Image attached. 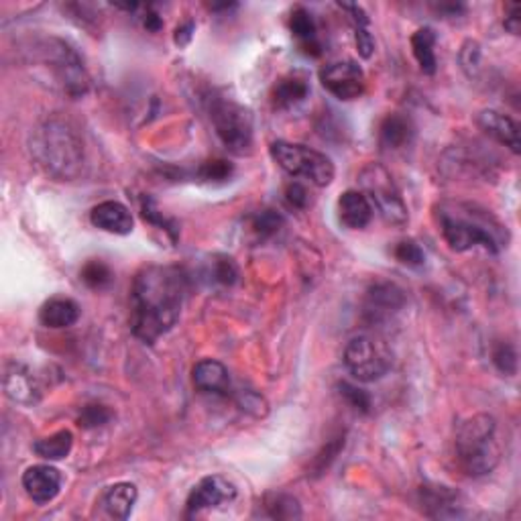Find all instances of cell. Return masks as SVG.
<instances>
[{"instance_id": "obj_7", "label": "cell", "mask_w": 521, "mask_h": 521, "mask_svg": "<svg viewBox=\"0 0 521 521\" xmlns=\"http://www.w3.org/2000/svg\"><path fill=\"white\" fill-rule=\"evenodd\" d=\"M358 181L363 186V194L375 206L385 222L404 227L407 222V206L402 198L397 183L381 163H367L358 173Z\"/></svg>"}, {"instance_id": "obj_20", "label": "cell", "mask_w": 521, "mask_h": 521, "mask_svg": "<svg viewBox=\"0 0 521 521\" xmlns=\"http://www.w3.org/2000/svg\"><path fill=\"white\" fill-rule=\"evenodd\" d=\"M290 31H292V35L300 42L303 53L312 55V58H318V55L322 53V45H320L318 42L316 21L314 17H312V13L303 9V6H298V9L292 11Z\"/></svg>"}, {"instance_id": "obj_19", "label": "cell", "mask_w": 521, "mask_h": 521, "mask_svg": "<svg viewBox=\"0 0 521 521\" xmlns=\"http://www.w3.org/2000/svg\"><path fill=\"white\" fill-rule=\"evenodd\" d=\"M339 219L347 228H365L373 219V206L363 191L349 190L339 198Z\"/></svg>"}, {"instance_id": "obj_23", "label": "cell", "mask_w": 521, "mask_h": 521, "mask_svg": "<svg viewBox=\"0 0 521 521\" xmlns=\"http://www.w3.org/2000/svg\"><path fill=\"white\" fill-rule=\"evenodd\" d=\"M308 94H310L308 79L302 74H290V76H284L274 86V94H271V98H274L275 108L285 110V108L298 107L300 102L308 98Z\"/></svg>"}, {"instance_id": "obj_16", "label": "cell", "mask_w": 521, "mask_h": 521, "mask_svg": "<svg viewBox=\"0 0 521 521\" xmlns=\"http://www.w3.org/2000/svg\"><path fill=\"white\" fill-rule=\"evenodd\" d=\"M420 503L430 517H461L459 493L444 485H423L420 488Z\"/></svg>"}, {"instance_id": "obj_4", "label": "cell", "mask_w": 521, "mask_h": 521, "mask_svg": "<svg viewBox=\"0 0 521 521\" xmlns=\"http://www.w3.org/2000/svg\"><path fill=\"white\" fill-rule=\"evenodd\" d=\"M459 206L464 214L459 212V208L456 214L446 208L438 214L440 230L452 251L464 253L475 247H483L488 253H499L501 247L507 245V238H503V227L491 214L472 206Z\"/></svg>"}, {"instance_id": "obj_41", "label": "cell", "mask_w": 521, "mask_h": 521, "mask_svg": "<svg viewBox=\"0 0 521 521\" xmlns=\"http://www.w3.org/2000/svg\"><path fill=\"white\" fill-rule=\"evenodd\" d=\"M479 45L475 42H467L462 47V53H461V61H462V68L470 71V68H479Z\"/></svg>"}, {"instance_id": "obj_43", "label": "cell", "mask_w": 521, "mask_h": 521, "mask_svg": "<svg viewBox=\"0 0 521 521\" xmlns=\"http://www.w3.org/2000/svg\"><path fill=\"white\" fill-rule=\"evenodd\" d=\"M143 27H145L147 31H151V33H157V31H162L163 21L155 11L147 9V13L143 14Z\"/></svg>"}, {"instance_id": "obj_15", "label": "cell", "mask_w": 521, "mask_h": 521, "mask_svg": "<svg viewBox=\"0 0 521 521\" xmlns=\"http://www.w3.org/2000/svg\"><path fill=\"white\" fill-rule=\"evenodd\" d=\"M477 125L488 137L501 143L503 147H507L513 155H519V125L511 116L503 115L499 110H483L477 116Z\"/></svg>"}, {"instance_id": "obj_6", "label": "cell", "mask_w": 521, "mask_h": 521, "mask_svg": "<svg viewBox=\"0 0 521 521\" xmlns=\"http://www.w3.org/2000/svg\"><path fill=\"white\" fill-rule=\"evenodd\" d=\"M271 157L274 162L282 167L285 173H290L292 178H302L314 183L318 188L330 186L334 180V163L332 159L320 154V151L298 145V143H287L277 141L271 145Z\"/></svg>"}, {"instance_id": "obj_24", "label": "cell", "mask_w": 521, "mask_h": 521, "mask_svg": "<svg viewBox=\"0 0 521 521\" xmlns=\"http://www.w3.org/2000/svg\"><path fill=\"white\" fill-rule=\"evenodd\" d=\"M414 137V126L404 115H387L379 126V141L387 149H402Z\"/></svg>"}, {"instance_id": "obj_28", "label": "cell", "mask_w": 521, "mask_h": 521, "mask_svg": "<svg viewBox=\"0 0 521 521\" xmlns=\"http://www.w3.org/2000/svg\"><path fill=\"white\" fill-rule=\"evenodd\" d=\"M263 507L267 511V517L271 519H300L302 507L295 497L287 493H269L263 499Z\"/></svg>"}, {"instance_id": "obj_17", "label": "cell", "mask_w": 521, "mask_h": 521, "mask_svg": "<svg viewBox=\"0 0 521 521\" xmlns=\"http://www.w3.org/2000/svg\"><path fill=\"white\" fill-rule=\"evenodd\" d=\"M191 379H194V385L202 394H212L220 397L230 395V375L228 368L224 367L220 360H200L194 367V371H191Z\"/></svg>"}, {"instance_id": "obj_26", "label": "cell", "mask_w": 521, "mask_h": 521, "mask_svg": "<svg viewBox=\"0 0 521 521\" xmlns=\"http://www.w3.org/2000/svg\"><path fill=\"white\" fill-rule=\"evenodd\" d=\"M74 446V434L70 430H60L51 436L39 438L33 444V452L43 461H61L71 452Z\"/></svg>"}, {"instance_id": "obj_40", "label": "cell", "mask_w": 521, "mask_h": 521, "mask_svg": "<svg viewBox=\"0 0 521 521\" xmlns=\"http://www.w3.org/2000/svg\"><path fill=\"white\" fill-rule=\"evenodd\" d=\"M285 202L295 210H306L310 204V191L300 181H292L285 186Z\"/></svg>"}, {"instance_id": "obj_11", "label": "cell", "mask_w": 521, "mask_h": 521, "mask_svg": "<svg viewBox=\"0 0 521 521\" xmlns=\"http://www.w3.org/2000/svg\"><path fill=\"white\" fill-rule=\"evenodd\" d=\"M405 306V293L395 284L383 282L367 290L363 303V318L367 324L381 326L394 320Z\"/></svg>"}, {"instance_id": "obj_2", "label": "cell", "mask_w": 521, "mask_h": 521, "mask_svg": "<svg viewBox=\"0 0 521 521\" xmlns=\"http://www.w3.org/2000/svg\"><path fill=\"white\" fill-rule=\"evenodd\" d=\"M31 154L53 180L71 181L82 175L86 149L82 135L63 116H47L31 135Z\"/></svg>"}, {"instance_id": "obj_25", "label": "cell", "mask_w": 521, "mask_h": 521, "mask_svg": "<svg viewBox=\"0 0 521 521\" xmlns=\"http://www.w3.org/2000/svg\"><path fill=\"white\" fill-rule=\"evenodd\" d=\"M434 43H436V33L434 29L423 27L418 29L412 35V51L415 61L420 63V70L423 74H436L438 61H436V53H434Z\"/></svg>"}, {"instance_id": "obj_33", "label": "cell", "mask_w": 521, "mask_h": 521, "mask_svg": "<svg viewBox=\"0 0 521 521\" xmlns=\"http://www.w3.org/2000/svg\"><path fill=\"white\" fill-rule=\"evenodd\" d=\"M284 228V216L275 210H263L253 219V230L256 237L269 238Z\"/></svg>"}, {"instance_id": "obj_18", "label": "cell", "mask_w": 521, "mask_h": 521, "mask_svg": "<svg viewBox=\"0 0 521 521\" xmlns=\"http://www.w3.org/2000/svg\"><path fill=\"white\" fill-rule=\"evenodd\" d=\"M90 222L96 228L112 232V235H128L133 230V214L125 204L108 200L92 208Z\"/></svg>"}, {"instance_id": "obj_37", "label": "cell", "mask_w": 521, "mask_h": 521, "mask_svg": "<svg viewBox=\"0 0 521 521\" xmlns=\"http://www.w3.org/2000/svg\"><path fill=\"white\" fill-rule=\"evenodd\" d=\"M342 448H344V436H336L330 440V442H326L322 451L318 452L314 462H312V470H314V475H324V472L330 469V464L334 462L336 456L340 454Z\"/></svg>"}, {"instance_id": "obj_36", "label": "cell", "mask_w": 521, "mask_h": 521, "mask_svg": "<svg viewBox=\"0 0 521 521\" xmlns=\"http://www.w3.org/2000/svg\"><path fill=\"white\" fill-rule=\"evenodd\" d=\"M493 365L499 368V373L513 377L517 373V350L509 342H499L493 349Z\"/></svg>"}, {"instance_id": "obj_32", "label": "cell", "mask_w": 521, "mask_h": 521, "mask_svg": "<svg viewBox=\"0 0 521 521\" xmlns=\"http://www.w3.org/2000/svg\"><path fill=\"white\" fill-rule=\"evenodd\" d=\"M339 391H340V395L344 397V402H347L355 412H358V414H368V412H371L373 399H371V395L367 394L365 389H360V387H357V385H352V383L342 381V383H339Z\"/></svg>"}, {"instance_id": "obj_5", "label": "cell", "mask_w": 521, "mask_h": 521, "mask_svg": "<svg viewBox=\"0 0 521 521\" xmlns=\"http://www.w3.org/2000/svg\"><path fill=\"white\" fill-rule=\"evenodd\" d=\"M208 116L222 145L237 155L247 154L253 145V116L245 107L227 96L210 92L204 98Z\"/></svg>"}, {"instance_id": "obj_42", "label": "cell", "mask_w": 521, "mask_h": 521, "mask_svg": "<svg viewBox=\"0 0 521 521\" xmlns=\"http://www.w3.org/2000/svg\"><path fill=\"white\" fill-rule=\"evenodd\" d=\"M521 6L519 5H509V11L505 14V29L509 31L513 35H519V21H521Z\"/></svg>"}, {"instance_id": "obj_27", "label": "cell", "mask_w": 521, "mask_h": 521, "mask_svg": "<svg viewBox=\"0 0 521 521\" xmlns=\"http://www.w3.org/2000/svg\"><path fill=\"white\" fill-rule=\"evenodd\" d=\"M342 11L350 13V21H352V29H355V43H357V51L363 60H368L375 51V39L368 31V17L367 13L360 9L358 5H340Z\"/></svg>"}, {"instance_id": "obj_30", "label": "cell", "mask_w": 521, "mask_h": 521, "mask_svg": "<svg viewBox=\"0 0 521 521\" xmlns=\"http://www.w3.org/2000/svg\"><path fill=\"white\" fill-rule=\"evenodd\" d=\"M141 214H143V219H145L149 224H154V227L165 230L167 235L172 237V240L178 238V232H180L178 224H175V222L170 220V219H165L163 212L157 208L154 198L143 196V200H141Z\"/></svg>"}, {"instance_id": "obj_1", "label": "cell", "mask_w": 521, "mask_h": 521, "mask_svg": "<svg viewBox=\"0 0 521 521\" xmlns=\"http://www.w3.org/2000/svg\"><path fill=\"white\" fill-rule=\"evenodd\" d=\"M190 279L173 265L143 267L133 282L131 330L139 340L154 344L178 324Z\"/></svg>"}, {"instance_id": "obj_29", "label": "cell", "mask_w": 521, "mask_h": 521, "mask_svg": "<svg viewBox=\"0 0 521 521\" xmlns=\"http://www.w3.org/2000/svg\"><path fill=\"white\" fill-rule=\"evenodd\" d=\"M208 275L214 284H219L222 287H232L240 277V271L238 265L235 263V259H230L227 255H216L210 271H208Z\"/></svg>"}, {"instance_id": "obj_21", "label": "cell", "mask_w": 521, "mask_h": 521, "mask_svg": "<svg viewBox=\"0 0 521 521\" xmlns=\"http://www.w3.org/2000/svg\"><path fill=\"white\" fill-rule=\"evenodd\" d=\"M78 320H79V306L70 298H53L50 302H45L42 310H39V322L45 328H53V330L74 326Z\"/></svg>"}, {"instance_id": "obj_38", "label": "cell", "mask_w": 521, "mask_h": 521, "mask_svg": "<svg viewBox=\"0 0 521 521\" xmlns=\"http://www.w3.org/2000/svg\"><path fill=\"white\" fill-rule=\"evenodd\" d=\"M394 255L399 263H404V265L414 269H418L426 263V255H423L422 247L418 243H414V240H402V243H397V247L394 248Z\"/></svg>"}, {"instance_id": "obj_12", "label": "cell", "mask_w": 521, "mask_h": 521, "mask_svg": "<svg viewBox=\"0 0 521 521\" xmlns=\"http://www.w3.org/2000/svg\"><path fill=\"white\" fill-rule=\"evenodd\" d=\"M237 499V487L230 483L227 477L210 475L204 477L200 483L191 488L186 501L188 516H198L200 511L219 507V505L230 503Z\"/></svg>"}, {"instance_id": "obj_13", "label": "cell", "mask_w": 521, "mask_h": 521, "mask_svg": "<svg viewBox=\"0 0 521 521\" xmlns=\"http://www.w3.org/2000/svg\"><path fill=\"white\" fill-rule=\"evenodd\" d=\"M5 395L19 405H35L42 399V387L35 375L23 363H9L5 367L3 377Z\"/></svg>"}, {"instance_id": "obj_35", "label": "cell", "mask_w": 521, "mask_h": 521, "mask_svg": "<svg viewBox=\"0 0 521 521\" xmlns=\"http://www.w3.org/2000/svg\"><path fill=\"white\" fill-rule=\"evenodd\" d=\"M237 404H238L240 410L251 414L253 418H265V415L269 414L267 399L263 397L261 394H256V391H251V389L238 391Z\"/></svg>"}, {"instance_id": "obj_44", "label": "cell", "mask_w": 521, "mask_h": 521, "mask_svg": "<svg viewBox=\"0 0 521 521\" xmlns=\"http://www.w3.org/2000/svg\"><path fill=\"white\" fill-rule=\"evenodd\" d=\"M191 33H194V23L188 21L186 25H181V27H178V31H175V43H178L180 47L188 45L190 39H191Z\"/></svg>"}, {"instance_id": "obj_9", "label": "cell", "mask_w": 521, "mask_h": 521, "mask_svg": "<svg viewBox=\"0 0 521 521\" xmlns=\"http://www.w3.org/2000/svg\"><path fill=\"white\" fill-rule=\"evenodd\" d=\"M47 58H50V68L58 78V84L63 88V92L74 96H84L90 86V78L84 68V61L71 45L61 39H50L45 45Z\"/></svg>"}, {"instance_id": "obj_8", "label": "cell", "mask_w": 521, "mask_h": 521, "mask_svg": "<svg viewBox=\"0 0 521 521\" xmlns=\"http://www.w3.org/2000/svg\"><path fill=\"white\" fill-rule=\"evenodd\" d=\"M391 363L394 358L389 349L373 336H355L344 349V367L360 383L383 379L389 373Z\"/></svg>"}, {"instance_id": "obj_34", "label": "cell", "mask_w": 521, "mask_h": 521, "mask_svg": "<svg viewBox=\"0 0 521 521\" xmlns=\"http://www.w3.org/2000/svg\"><path fill=\"white\" fill-rule=\"evenodd\" d=\"M112 420V412L107 405L102 404H88L82 407V414H79L78 423L86 430L100 428L104 423H108Z\"/></svg>"}, {"instance_id": "obj_3", "label": "cell", "mask_w": 521, "mask_h": 521, "mask_svg": "<svg viewBox=\"0 0 521 521\" xmlns=\"http://www.w3.org/2000/svg\"><path fill=\"white\" fill-rule=\"evenodd\" d=\"M456 459L469 477H485L501 461V442L497 420L488 414H477L464 420L456 430Z\"/></svg>"}, {"instance_id": "obj_39", "label": "cell", "mask_w": 521, "mask_h": 521, "mask_svg": "<svg viewBox=\"0 0 521 521\" xmlns=\"http://www.w3.org/2000/svg\"><path fill=\"white\" fill-rule=\"evenodd\" d=\"M232 172H235V167L227 159H208V162L200 165L198 175L204 181H227Z\"/></svg>"}, {"instance_id": "obj_14", "label": "cell", "mask_w": 521, "mask_h": 521, "mask_svg": "<svg viewBox=\"0 0 521 521\" xmlns=\"http://www.w3.org/2000/svg\"><path fill=\"white\" fill-rule=\"evenodd\" d=\"M23 488L37 505L50 503L61 488V472L50 464H35L23 472Z\"/></svg>"}, {"instance_id": "obj_22", "label": "cell", "mask_w": 521, "mask_h": 521, "mask_svg": "<svg viewBox=\"0 0 521 521\" xmlns=\"http://www.w3.org/2000/svg\"><path fill=\"white\" fill-rule=\"evenodd\" d=\"M139 491L133 483H116L108 487L102 495V505L110 517L126 519L137 503Z\"/></svg>"}, {"instance_id": "obj_10", "label": "cell", "mask_w": 521, "mask_h": 521, "mask_svg": "<svg viewBox=\"0 0 521 521\" xmlns=\"http://www.w3.org/2000/svg\"><path fill=\"white\" fill-rule=\"evenodd\" d=\"M320 82L339 100H357L365 94V71L355 61H334L320 70Z\"/></svg>"}, {"instance_id": "obj_31", "label": "cell", "mask_w": 521, "mask_h": 521, "mask_svg": "<svg viewBox=\"0 0 521 521\" xmlns=\"http://www.w3.org/2000/svg\"><path fill=\"white\" fill-rule=\"evenodd\" d=\"M79 275H82V282L90 287V290H104V287H108L112 284V279H115L107 263L96 259L88 261Z\"/></svg>"}]
</instances>
